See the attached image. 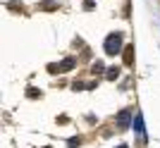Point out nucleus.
I'll return each instance as SVG.
<instances>
[{
  "instance_id": "nucleus-1",
  "label": "nucleus",
  "mask_w": 160,
  "mask_h": 148,
  "mask_svg": "<svg viewBox=\"0 0 160 148\" xmlns=\"http://www.w3.org/2000/svg\"><path fill=\"white\" fill-rule=\"evenodd\" d=\"M105 53H108V55L122 53V34H110V36L105 38Z\"/></svg>"
},
{
  "instance_id": "nucleus-2",
  "label": "nucleus",
  "mask_w": 160,
  "mask_h": 148,
  "mask_svg": "<svg viewBox=\"0 0 160 148\" xmlns=\"http://www.w3.org/2000/svg\"><path fill=\"white\" fill-rule=\"evenodd\" d=\"M72 67H74V60L67 57V60H62L60 65H50V72H69Z\"/></svg>"
},
{
  "instance_id": "nucleus-3",
  "label": "nucleus",
  "mask_w": 160,
  "mask_h": 148,
  "mask_svg": "<svg viewBox=\"0 0 160 148\" xmlns=\"http://www.w3.org/2000/svg\"><path fill=\"white\" fill-rule=\"evenodd\" d=\"M129 120H132V110H122V112L117 115V127L127 129L129 127Z\"/></svg>"
},
{
  "instance_id": "nucleus-4",
  "label": "nucleus",
  "mask_w": 160,
  "mask_h": 148,
  "mask_svg": "<svg viewBox=\"0 0 160 148\" xmlns=\"http://www.w3.org/2000/svg\"><path fill=\"white\" fill-rule=\"evenodd\" d=\"M122 53H124V65L129 67V65L134 62V46H127L124 50H122Z\"/></svg>"
},
{
  "instance_id": "nucleus-5",
  "label": "nucleus",
  "mask_w": 160,
  "mask_h": 148,
  "mask_svg": "<svg viewBox=\"0 0 160 148\" xmlns=\"http://www.w3.org/2000/svg\"><path fill=\"white\" fill-rule=\"evenodd\" d=\"M120 76V69L117 67H110V72H108V79H117Z\"/></svg>"
},
{
  "instance_id": "nucleus-6",
  "label": "nucleus",
  "mask_w": 160,
  "mask_h": 148,
  "mask_svg": "<svg viewBox=\"0 0 160 148\" xmlns=\"http://www.w3.org/2000/svg\"><path fill=\"white\" fill-rule=\"evenodd\" d=\"M55 7H58L55 2H43V5H41V10H55Z\"/></svg>"
},
{
  "instance_id": "nucleus-7",
  "label": "nucleus",
  "mask_w": 160,
  "mask_h": 148,
  "mask_svg": "<svg viewBox=\"0 0 160 148\" xmlns=\"http://www.w3.org/2000/svg\"><path fill=\"white\" fill-rule=\"evenodd\" d=\"M79 143H81L79 136H77V139H69V146H79Z\"/></svg>"
},
{
  "instance_id": "nucleus-8",
  "label": "nucleus",
  "mask_w": 160,
  "mask_h": 148,
  "mask_svg": "<svg viewBox=\"0 0 160 148\" xmlns=\"http://www.w3.org/2000/svg\"><path fill=\"white\" fill-rule=\"evenodd\" d=\"M93 72H103V62H96V65H93Z\"/></svg>"
},
{
  "instance_id": "nucleus-9",
  "label": "nucleus",
  "mask_w": 160,
  "mask_h": 148,
  "mask_svg": "<svg viewBox=\"0 0 160 148\" xmlns=\"http://www.w3.org/2000/svg\"><path fill=\"white\" fill-rule=\"evenodd\" d=\"M115 148H129V146H115Z\"/></svg>"
},
{
  "instance_id": "nucleus-10",
  "label": "nucleus",
  "mask_w": 160,
  "mask_h": 148,
  "mask_svg": "<svg viewBox=\"0 0 160 148\" xmlns=\"http://www.w3.org/2000/svg\"><path fill=\"white\" fill-rule=\"evenodd\" d=\"M48 148H50V146H48Z\"/></svg>"
}]
</instances>
